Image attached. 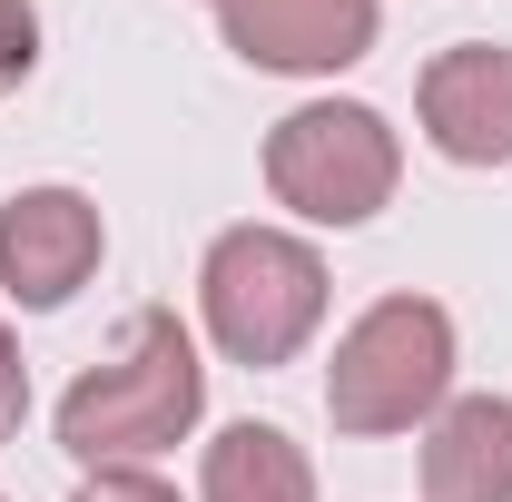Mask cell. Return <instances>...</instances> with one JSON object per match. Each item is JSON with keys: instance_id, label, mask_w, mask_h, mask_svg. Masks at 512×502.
<instances>
[{"instance_id": "obj_1", "label": "cell", "mask_w": 512, "mask_h": 502, "mask_svg": "<svg viewBox=\"0 0 512 502\" xmlns=\"http://www.w3.org/2000/svg\"><path fill=\"white\" fill-rule=\"evenodd\" d=\"M207 414V365H197V335L178 325V306H138L128 315V345L109 365L60 394V453L109 473V463H148L168 443L197 434Z\"/></svg>"}, {"instance_id": "obj_2", "label": "cell", "mask_w": 512, "mask_h": 502, "mask_svg": "<svg viewBox=\"0 0 512 502\" xmlns=\"http://www.w3.org/2000/svg\"><path fill=\"white\" fill-rule=\"evenodd\" d=\"M444 394H453V315L434 296H375V306L335 335L325 424L345 443L414 434L424 414H444Z\"/></svg>"}, {"instance_id": "obj_3", "label": "cell", "mask_w": 512, "mask_h": 502, "mask_svg": "<svg viewBox=\"0 0 512 502\" xmlns=\"http://www.w3.org/2000/svg\"><path fill=\"white\" fill-rule=\"evenodd\" d=\"M197 315L227 365H296L325 325V256L286 227H227L197 266Z\"/></svg>"}, {"instance_id": "obj_4", "label": "cell", "mask_w": 512, "mask_h": 502, "mask_svg": "<svg viewBox=\"0 0 512 502\" xmlns=\"http://www.w3.org/2000/svg\"><path fill=\"white\" fill-rule=\"evenodd\" d=\"M394 178H404V138L365 99H306V109H286L266 128V188L306 227H365V217H384Z\"/></svg>"}, {"instance_id": "obj_5", "label": "cell", "mask_w": 512, "mask_h": 502, "mask_svg": "<svg viewBox=\"0 0 512 502\" xmlns=\"http://www.w3.org/2000/svg\"><path fill=\"white\" fill-rule=\"evenodd\" d=\"M109 256V227H99V197L79 188H20L0 207V286L20 296L30 315L69 306Z\"/></svg>"}, {"instance_id": "obj_6", "label": "cell", "mask_w": 512, "mask_h": 502, "mask_svg": "<svg viewBox=\"0 0 512 502\" xmlns=\"http://www.w3.org/2000/svg\"><path fill=\"white\" fill-rule=\"evenodd\" d=\"M217 30L247 69L335 79L375 50V0H217Z\"/></svg>"}, {"instance_id": "obj_7", "label": "cell", "mask_w": 512, "mask_h": 502, "mask_svg": "<svg viewBox=\"0 0 512 502\" xmlns=\"http://www.w3.org/2000/svg\"><path fill=\"white\" fill-rule=\"evenodd\" d=\"M424 138L444 148L453 168H512V50L503 40H463L424 60Z\"/></svg>"}, {"instance_id": "obj_8", "label": "cell", "mask_w": 512, "mask_h": 502, "mask_svg": "<svg viewBox=\"0 0 512 502\" xmlns=\"http://www.w3.org/2000/svg\"><path fill=\"white\" fill-rule=\"evenodd\" d=\"M424 502H512V404L453 394L424 434Z\"/></svg>"}, {"instance_id": "obj_9", "label": "cell", "mask_w": 512, "mask_h": 502, "mask_svg": "<svg viewBox=\"0 0 512 502\" xmlns=\"http://www.w3.org/2000/svg\"><path fill=\"white\" fill-rule=\"evenodd\" d=\"M197 502H316V463L276 424H227L197 463Z\"/></svg>"}, {"instance_id": "obj_10", "label": "cell", "mask_w": 512, "mask_h": 502, "mask_svg": "<svg viewBox=\"0 0 512 502\" xmlns=\"http://www.w3.org/2000/svg\"><path fill=\"white\" fill-rule=\"evenodd\" d=\"M30 69H40V10H30V0H0V99H10Z\"/></svg>"}, {"instance_id": "obj_11", "label": "cell", "mask_w": 512, "mask_h": 502, "mask_svg": "<svg viewBox=\"0 0 512 502\" xmlns=\"http://www.w3.org/2000/svg\"><path fill=\"white\" fill-rule=\"evenodd\" d=\"M69 502H178V493H168L158 473H138V463H109V473H89Z\"/></svg>"}, {"instance_id": "obj_12", "label": "cell", "mask_w": 512, "mask_h": 502, "mask_svg": "<svg viewBox=\"0 0 512 502\" xmlns=\"http://www.w3.org/2000/svg\"><path fill=\"white\" fill-rule=\"evenodd\" d=\"M20 414H30V365H20V345H10V325H0V443L20 434Z\"/></svg>"}]
</instances>
